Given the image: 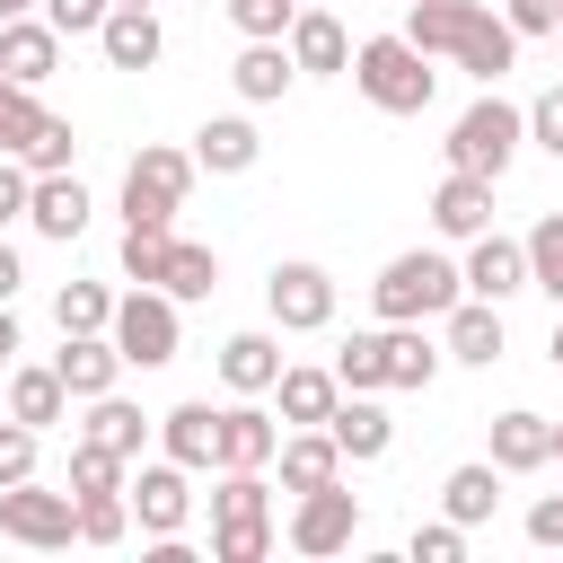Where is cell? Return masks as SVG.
Returning <instances> with one entry per match:
<instances>
[{"mask_svg": "<svg viewBox=\"0 0 563 563\" xmlns=\"http://www.w3.org/2000/svg\"><path fill=\"white\" fill-rule=\"evenodd\" d=\"M264 158V132L246 123V114H211L202 132H194V167H211V176H246Z\"/></svg>", "mask_w": 563, "mask_h": 563, "instance_id": "cell-29", "label": "cell"}, {"mask_svg": "<svg viewBox=\"0 0 563 563\" xmlns=\"http://www.w3.org/2000/svg\"><path fill=\"white\" fill-rule=\"evenodd\" d=\"M528 141H537V150H545V158H563V79H554V88H537V97H528Z\"/></svg>", "mask_w": 563, "mask_h": 563, "instance_id": "cell-45", "label": "cell"}, {"mask_svg": "<svg viewBox=\"0 0 563 563\" xmlns=\"http://www.w3.org/2000/svg\"><path fill=\"white\" fill-rule=\"evenodd\" d=\"M449 299H466V282H457V264H449V255H431V246L387 255V264H378V282H369L378 325H431Z\"/></svg>", "mask_w": 563, "mask_h": 563, "instance_id": "cell-2", "label": "cell"}, {"mask_svg": "<svg viewBox=\"0 0 563 563\" xmlns=\"http://www.w3.org/2000/svg\"><path fill=\"white\" fill-rule=\"evenodd\" d=\"M405 554H413V563H457V554H466V528L440 510V519H422V528L405 537Z\"/></svg>", "mask_w": 563, "mask_h": 563, "instance_id": "cell-41", "label": "cell"}, {"mask_svg": "<svg viewBox=\"0 0 563 563\" xmlns=\"http://www.w3.org/2000/svg\"><path fill=\"white\" fill-rule=\"evenodd\" d=\"M325 431H334L343 466H369V457H387V449H396V422H387V405H378V396H352V387L334 396Z\"/></svg>", "mask_w": 563, "mask_h": 563, "instance_id": "cell-17", "label": "cell"}, {"mask_svg": "<svg viewBox=\"0 0 563 563\" xmlns=\"http://www.w3.org/2000/svg\"><path fill=\"white\" fill-rule=\"evenodd\" d=\"M519 246H528V290H545V299L563 308V211H545Z\"/></svg>", "mask_w": 563, "mask_h": 563, "instance_id": "cell-36", "label": "cell"}, {"mask_svg": "<svg viewBox=\"0 0 563 563\" xmlns=\"http://www.w3.org/2000/svg\"><path fill=\"white\" fill-rule=\"evenodd\" d=\"M528 545H563V493H537L528 501Z\"/></svg>", "mask_w": 563, "mask_h": 563, "instance_id": "cell-49", "label": "cell"}, {"mask_svg": "<svg viewBox=\"0 0 563 563\" xmlns=\"http://www.w3.org/2000/svg\"><path fill=\"white\" fill-rule=\"evenodd\" d=\"M0 405H9V422H26V431H53V422L70 413V387H62V369H53V361H9V387H0Z\"/></svg>", "mask_w": 563, "mask_h": 563, "instance_id": "cell-16", "label": "cell"}, {"mask_svg": "<svg viewBox=\"0 0 563 563\" xmlns=\"http://www.w3.org/2000/svg\"><path fill=\"white\" fill-rule=\"evenodd\" d=\"M501 18H510V35L528 44V35H554V18H563V0H501Z\"/></svg>", "mask_w": 563, "mask_h": 563, "instance_id": "cell-47", "label": "cell"}, {"mask_svg": "<svg viewBox=\"0 0 563 563\" xmlns=\"http://www.w3.org/2000/svg\"><path fill=\"white\" fill-rule=\"evenodd\" d=\"M9 158H18L26 176H62V167L79 158V132H70V114H35V132H26Z\"/></svg>", "mask_w": 563, "mask_h": 563, "instance_id": "cell-34", "label": "cell"}, {"mask_svg": "<svg viewBox=\"0 0 563 563\" xmlns=\"http://www.w3.org/2000/svg\"><path fill=\"white\" fill-rule=\"evenodd\" d=\"M273 378H282V343L264 325H246V334L220 343V387L229 396H273Z\"/></svg>", "mask_w": 563, "mask_h": 563, "instance_id": "cell-27", "label": "cell"}, {"mask_svg": "<svg viewBox=\"0 0 563 563\" xmlns=\"http://www.w3.org/2000/svg\"><path fill=\"white\" fill-rule=\"evenodd\" d=\"M35 114H44V106H35V88H18V79H0V150H18V141L35 132Z\"/></svg>", "mask_w": 563, "mask_h": 563, "instance_id": "cell-46", "label": "cell"}, {"mask_svg": "<svg viewBox=\"0 0 563 563\" xmlns=\"http://www.w3.org/2000/svg\"><path fill=\"white\" fill-rule=\"evenodd\" d=\"M264 308H273L282 334H325L334 325V273L308 264V255H290V264L264 273Z\"/></svg>", "mask_w": 563, "mask_h": 563, "instance_id": "cell-8", "label": "cell"}, {"mask_svg": "<svg viewBox=\"0 0 563 563\" xmlns=\"http://www.w3.org/2000/svg\"><path fill=\"white\" fill-rule=\"evenodd\" d=\"M53 70H62V35L44 26V9L9 18V26H0V79H18V88H44Z\"/></svg>", "mask_w": 563, "mask_h": 563, "instance_id": "cell-18", "label": "cell"}, {"mask_svg": "<svg viewBox=\"0 0 563 563\" xmlns=\"http://www.w3.org/2000/svg\"><path fill=\"white\" fill-rule=\"evenodd\" d=\"M554 44H563V18H554Z\"/></svg>", "mask_w": 563, "mask_h": 563, "instance_id": "cell-56", "label": "cell"}, {"mask_svg": "<svg viewBox=\"0 0 563 563\" xmlns=\"http://www.w3.org/2000/svg\"><path fill=\"white\" fill-rule=\"evenodd\" d=\"M290 62H299V79H334V70H352V35H343V18L317 0V9H299L290 18Z\"/></svg>", "mask_w": 563, "mask_h": 563, "instance_id": "cell-13", "label": "cell"}, {"mask_svg": "<svg viewBox=\"0 0 563 563\" xmlns=\"http://www.w3.org/2000/svg\"><path fill=\"white\" fill-rule=\"evenodd\" d=\"M97 53L114 62V70H150L158 53H167V35H158V9H106V26H97Z\"/></svg>", "mask_w": 563, "mask_h": 563, "instance_id": "cell-26", "label": "cell"}, {"mask_svg": "<svg viewBox=\"0 0 563 563\" xmlns=\"http://www.w3.org/2000/svg\"><path fill=\"white\" fill-rule=\"evenodd\" d=\"M440 352L466 361V369H493L501 361V308L493 299H449L440 308Z\"/></svg>", "mask_w": 563, "mask_h": 563, "instance_id": "cell-15", "label": "cell"}, {"mask_svg": "<svg viewBox=\"0 0 563 563\" xmlns=\"http://www.w3.org/2000/svg\"><path fill=\"white\" fill-rule=\"evenodd\" d=\"M220 9L238 35H290V18H299V0H220Z\"/></svg>", "mask_w": 563, "mask_h": 563, "instance_id": "cell-42", "label": "cell"}, {"mask_svg": "<svg viewBox=\"0 0 563 563\" xmlns=\"http://www.w3.org/2000/svg\"><path fill=\"white\" fill-rule=\"evenodd\" d=\"M545 361H554V369H563V317H554V334H545Z\"/></svg>", "mask_w": 563, "mask_h": 563, "instance_id": "cell-52", "label": "cell"}, {"mask_svg": "<svg viewBox=\"0 0 563 563\" xmlns=\"http://www.w3.org/2000/svg\"><path fill=\"white\" fill-rule=\"evenodd\" d=\"M18 352H26V334H18V317L0 308V378H9V361H18Z\"/></svg>", "mask_w": 563, "mask_h": 563, "instance_id": "cell-51", "label": "cell"}, {"mask_svg": "<svg viewBox=\"0 0 563 563\" xmlns=\"http://www.w3.org/2000/svg\"><path fill=\"white\" fill-rule=\"evenodd\" d=\"M123 501H132L141 537H185V519H194V466H176V457H150V466L123 484Z\"/></svg>", "mask_w": 563, "mask_h": 563, "instance_id": "cell-10", "label": "cell"}, {"mask_svg": "<svg viewBox=\"0 0 563 563\" xmlns=\"http://www.w3.org/2000/svg\"><path fill=\"white\" fill-rule=\"evenodd\" d=\"M18 282H26V264H18V246H0V308L18 299Z\"/></svg>", "mask_w": 563, "mask_h": 563, "instance_id": "cell-50", "label": "cell"}, {"mask_svg": "<svg viewBox=\"0 0 563 563\" xmlns=\"http://www.w3.org/2000/svg\"><path fill=\"white\" fill-rule=\"evenodd\" d=\"M290 554H343L352 537H361V501L343 493V475L334 484H317V493H299V510H290Z\"/></svg>", "mask_w": 563, "mask_h": 563, "instance_id": "cell-11", "label": "cell"}, {"mask_svg": "<svg viewBox=\"0 0 563 563\" xmlns=\"http://www.w3.org/2000/svg\"><path fill=\"white\" fill-rule=\"evenodd\" d=\"M0 537L53 554V545L79 537V501H70V493H44L35 475H26V484H0Z\"/></svg>", "mask_w": 563, "mask_h": 563, "instance_id": "cell-9", "label": "cell"}, {"mask_svg": "<svg viewBox=\"0 0 563 563\" xmlns=\"http://www.w3.org/2000/svg\"><path fill=\"white\" fill-rule=\"evenodd\" d=\"M273 396H282V422L299 431V422H325L334 413V369H299V361H282V378H273Z\"/></svg>", "mask_w": 563, "mask_h": 563, "instance_id": "cell-33", "label": "cell"}, {"mask_svg": "<svg viewBox=\"0 0 563 563\" xmlns=\"http://www.w3.org/2000/svg\"><path fill=\"white\" fill-rule=\"evenodd\" d=\"M334 387H352V396H387V343H378V334H352V343L334 352Z\"/></svg>", "mask_w": 563, "mask_h": 563, "instance_id": "cell-37", "label": "cell"}, {"mask_svg": "<svg viewBox=\"0 0 563 563\" xmlns=\"http://www.w3.org/2000/svg\"><path fill=\"white\" fill-rule=\"evenodd\" d=\"M53 369H62V387H70V405H88V396H106V387L123 378V352H114V334H62V352H53Z\"/></svg>", "mask_w": 563, "mask_h": 563, "instance_id": "cell-23", "label": "cell"}, {"mask_svg": "<svg viewBox=\"0 0 563 563\" xmlns=\"http://www.w3.org/2000/svg\"><path fill=\"white\" fill-rule=\"evenodd\" d=\"M106 334H114L123 369H167V361H176V334H185V325H176V299H167L158 282H141L132 299H114V325H106Z\"/></svg>", "mask_w": 563, "mask_h": 563, "instance_id": "cell-7", "label": "cell"}, {"mask_svg": "<svg viewBox=\"0 0 563 563\" xmlns=\"http://www.w3.org/2000/svg\"><path fill=\"white\" fill-rule=\"evenodd\" d=\"M431 229H440V238H457V246H466V238H484V229H493V176L449 167V176H440V194H431Z\"/></svg>", "mask_w": 563, "mask_h": 563, "instance_id": "cell-19", "label": "cell"}, {"mask_svg": "<svg viewBox=\"0 0 563 563\" xmlns=\"http://www.w3.org/2000/svg\"><path fill=\"white\" fill-rule=\"evenodd\" d=\"M290 79H299V62H290V44H282V35H246V44H238V62H229V88H238L246 106H282V97H290Z\"/></svg>", "mask_w": 563, "mask_h": 563, "instance_id": "cell-14", "label": "cell"}, {"mask_svg": "<svg viewBox=\"0 0 563 563\" xmlns=\"http://www.w3.org/2000/svg\"><path fill=\"white\" fill-rule=\"evenodd\" d=\"M299 9H317V0H299Z\"/></svg>", "mask_w": 563, "mask_h": 563, "instance_id": "cell-57", "label": "cell"}, {"mask_svg": "<svg viewBox=\"0 0 563 563\" xmlns=\"http://www.w3.org/2000/svg\"><path fill=\"white\" fill-rule=\"evenodd\" d=\"M79 493H123V457L79 440V449H70V501H79Z\"/></svg>", "mask_w": 563, "mask_h": 563, "instance_id": "cell-40", "label": "cell"}, {"mask_svg": "<svg viewBox=\"0 0 563 563\" xmlns=\"http://www.w3.org/2000/svg\"><path fill=\"white\" fill-rule=\"evenodd\" d=\"M35 9H44V26H53V35H62V44H70V35H97V26H106V9H114V0H35Z\"/></svg>", "mask_w": 563, "mask_h": 563, "instance_id": "cell-44", "label": "cell"}, {"mask_svg": "<svg viewBox=\"0 0 563 563\" xmlns=\"http://www.w3.org/2000/svg\"><path fill=\"white\" fill-rule=\"evenodd\" d=\"M405 44H422L431 62L449 53L466 79H484V88H501V70L519 62V35H510V18H493L484 0H405Z\"/></svg>", "mask_w": 563, "mask_h": 563, "instance_id": "cell-1", "label": "cell"}, {"mask_svg": "<svg viewBox=\"0 0 563 563\" xmlns=\"http://www.w3.org/2000/svg\"><path fill=\"white\" fill-rule=\"evenodd\" d=\"M493 466H501V475H537V466H554V422L528 413V405L493 413Z\"/></svg>", "mask_w": 563, "mask_h": 563, "instance_id": "cell-25", "label": "cell"}, {"mask_svg": "<svg viewBox=\"0 0 563 563\" xmlns=\"http://www.w3.org/2000/svg\"><path fill=\"white\" fill-rule=\"evenodd\" d=\"M123 9H150V0H123Z\"/></svg>", "mask_w": 563, "mask_h": 563, "instance_id": "cell-55", "label": "cell"}, {"mask_svg": "<svg viewBox=\"0 0 563 563\" xmlns=\"http://www.w3.org/2000/svg\"><path fill=\"white\" fill-rule=\"evenodd\" d=\"M352 79H361V97H369L378 114H422V106L440 97L431 53L405 44V35H369V44H352Z\"/></svg>", "mask_w": 563, "mask_h": 563, "instance_id": "cell-3", "label": "cell"}, {"mask_svg": "<svg viewBox=\"0 0 563 563\" xmlns=\"http://www.w3.org/2000/svg\"><path fill=\"white\" fill-rule=\"evenodd\" d=\"M88 185L62 167V176H35V194H26V220H35V238H53V246H70L79 229H88Z\"/></svg>", "mask_w": 563, "mask_h": 563, "instance_id": "cell-22", "label": "cell"}, {"mask_svg": "<svg viewBox=\"0 0 563 563\" xmlns=\"http://www.w3.org/2000/svg\"><path fill=\"white\" fill-rule=\"evenodd\" d=\"M132 537V501L123 493H79V545H123Z\"/></svg>", "mask_w": 563, "mask_h": 563, "instance_id": "cell-39", "label": "cell"}, {"mask_svg": "<svg viewBox=\"0 0 563 563\" xmlns=\"http://www.w3.org/2000/svg\"><path fill=\"white\" fill-rule=\"evenodd\" d=\"M194 150H167V141H150L132 167H123V220H158V229H176V211H185V194H194Z\"/></svg>", "mask_w": 563, "mask_h": 563, "instance_id": "cell-6", "label": "cell"}, {"mask_svg": "<svg viewBox=\"0 0 563 563\" xmlns=\"http://www.w3.org/2000/svg\"><path fill=\"white\" fill-rule=\"evenodd\" d=\"M273 449H282V422H273L255 396L220 405V449H211V466H273Z\"/></svg>", "mask_w": 563, "mask_h": 563, "instance_id": "cell-20", "label": "cell"}, {"mask_svg": "<svg viewBox=\"0 0 563 563\" xmlns=\"http://www.w3.org/2000/svg\"><path fill=\"white\" fill-rule=\"evenodd\" d=\"M35 449H44V431H26V422L0 413V484H26L35 475Z\"/></svg>", "mask_w": 563, "mask_h": 563, "instance_id": "cell-43", "label": "cell"}, {"mask_svg": "<svg viewBox=\"0 0 563 563\" xmlns=\"http://www.w3.org/2000/svg\"><path fill=\"white\" fill-rule=\"evenodd\" d=\"M53 325H62V334H106V325H114V290H106V282H62Z\"/></svg>", "mask_w": 563, "mask_h": 563, "instance_id": "cell-35", "label": "cell"}, {"mask_svg": "<svg viewBox=\"0 0 563 563\" xmlns=\"http://www.w3.org/2000/svg\"><path fill=\"white\" fill-rule=\"evenodd\" d=\"M150 431H158V422H150L141 405H123L114 387H106V396H88V422H79V440H88V449H114L123 466H141V440H150Z\"/></svg>", "mask_w": 563, "mask_h": 563, "instance_id": "cell-28", "label": "cell"}, {"mask_svg": "<svg viewBox=\"0 0 563 563\" xmlns=\"http://www.w3.org/2000/svg\"><path fill=\"white\" fill-rule=\"evenodd\" d=\"M519 141H528V106H510V97H493V88H484V97L449 123V141H440V150H449V167H466V176H493V185H501V167L519 158Z\"/></svg>", "mask_w": 563, "mask_h": 563, "instance_id": "cell-5", "label": "cell"}, {"mask_svg": "<svg viewBox=\"0 0 563 563\" xmlns=\"http://www.w3.org/2000/svg\"><path fill=\"white\" fill-rule=\"evenodd\" d=\"M457 282H466V299H493V308H501V299H519V290H528V246L484 229V238H466Z\"/></svg>", "mask_w": 563, "mask_h": 563, "instance_id": "cell-12", "label": "cell"}, {"mask_svg": "<svg viewBox=\"0 0 563 563\" xmlns=\"http://www.w3.org/2000/svg\"><path fill=\"white\" fill-rule=\"evenodd\" d=\"M554 466H563V422H554Z\"/></svg>", "mask_w": 563, "mask_h": 563, "instance_id": "cell-54", "label": "cell"}, {"mask_svg": "<svg viewBox=\"0 0 563 563\" xmlns=\"http://www.w3.org/2000/svg\"><path fill=\"white\" fill-rule=\"evenodd\" d=\"M378 343H387V387H405V396H413V387H431V378H440V361H449L422 325H378Z\"/></svg>", "mask_w": 563, "mask_h": 563, "instance_id": "cell-31", "label": "cell"}, {"mask_svg": "<svg viewBox=\"0 0 563 563\" xmlns=\"http://www.w3.org/2000/svg\"><path fill=\"white\" fill-rule=\"evenodd\" d=\"M167 238L176 229H158V220H123V282H158L167 273Z\"/></svg>", "mask_w": 563, "mask_h": 563, "instance_id": "cell-38", "label": "cell"}, {"mask_svg": "<svg viewBox=\"0 0 563 563\" xmlns=\"http://www.w3.org/2000/svg\"><path fill=\"white\" fill-rule=\"evenodd\" d=\"M26 194H35V176L0 150V229H9V220H26Z\"/></svg>", "mask_w": 563, "mask_h": 563, "instance_id": "cell-48", "label": "cell"}, {"mask_svg": "<svg viewBox=\"0 0 563 563\" xmlns=\"http://www.w3.org/2000/svg\"><path fill=\"white\" fill-rule=\"evenodd\" d=\"M440 510H449L457 528H484V519L501 510V466H493V457L449 466V475H440Z\"/></svg>", "mask_w": 563, "mask_h": 563, "instance_id": "cell-30", "label": "cell"}, {"mask_svg": "<svg viewBox=\"0 0 563 563\" xmlns=\"http://www.w3.org/2000/svg\"><path fill=\"white\" fill-rule=\"evenodd\" d=\"M211 554H220V563H264V554H273V484H264V466H220Z\"/></svg>", "mask_w": 563, "mask_h": 563, "instance_id": "cell-4", "label": "cell"}, {"mask_svg": "<svg viewBox=\"0 0 563 563\" xmlns=\"http://www.w3.org/2000/svg\"><path fill=\"white\" fill-rule=\"evenodd\" d=\"M273 466H282V493H317V484H334V475H343V449H334V431H325V422H299V431H282Z\"/></svg>", "mask_w": 563, "mask_h": 563, "instance_id": "cell-21", "label": "cell"}, {"mask_svg": "<svg viewBox=\"0 0 563 563\" xmlns=\"http://www.w3.org/2000/svg\"><path fill=\"white\" fill-rule=\"evenodd\" d=\"M0 413H9V405H0Z\"/></svg>", "mask_w": 563, "mask_h": 563, "instance_id": "cell-58", "label": "cell"}, {"mask_svg": "<svg viewBox=\"0 0 563 563\" xmlns=\"http://www.w3.org/2000/svg\"><path fill=\"white\" fill-rule=\"evenodd\" d=\"M158 290L185 308V299H211L220 290V255L202 246V238H167V273H158Z\"/></svg>", "mask_w": 563, "mask_h": 563, "instance_id": "cell-32", "label": "cell"}, {"mask_svg": "<svg viewBox=\"0 0 563 563\" xmlns=\"http://www.w3.org/2000/svg\"><path fill=\"white\" fill-rule=\"evenodd\" d=\"M26 9H35V0H0V26H9V18H26Z\"/></svg>", "mask_w": 563, "mask_h": 563, "instance_id": "cell-53", "label": "cell"}, {"mask_svg": "<svg viewBox=\"0 0 563 563\" xmlns=\"http://www.w3.org/2000/svg\"><path fill=\"white\" fill-rule=\"evenodd\" d=\"M158 449H167L176 466H194V475H202V466H211V449H220V405H211V396L167 405V413H158Z\"/></svg>", "mask_w": 563, "mask_h": 563, "instance_id": "cell-24", "label": "cell"}]
</instances>
